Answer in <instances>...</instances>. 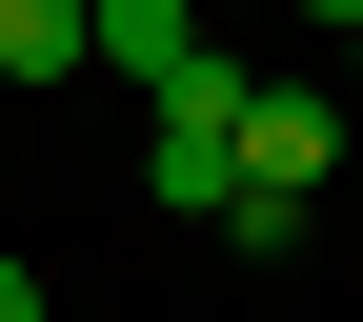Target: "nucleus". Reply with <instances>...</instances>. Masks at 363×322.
Masks as SVG:
<instances>
[{
  "instance_id": "f257e3e1",
  "label": "nucleus",
  "mask_w": 363,
  "mask_h": 322,
  "mask_svg": "<svg viewBox=\"0 0 363 322\" xmlns=\"http://www.w3.org/2000/svg\"><path fill=\"white\" fill-rule=\"evenodd\" d=\"M323 161H343V101L262 81V101H242V181H222V242H262V262H283V242H303V202H323Z\"/></svg>"
},
{
  "instance_id": "f03ea898",
  "label": "nucleus",
  "mask_w": 363,
  "mask_h": 322,
  "mask_svg": "<svg viewBox=\"0 0 363 322\" xmlns=\"http://www.w3.org/2000/svg\"><path fill=\"white\" fill-rule=\"evenodd\" d=\"M242 101H262V81L202 40V61L142 101V202H202V222H222V181H242Z\"/></svg>"
},
{
  "instance_id": "7ed1b4c3",
  "label": "nucleus",
  "mask_w": 363,
  "mask_h": 322,
  "mask_svg": "<svg viewBox=\"0 0 363 322\" xmlns=\"http://www.w3.org/2000/svg\"><path fill=\"white\" fill-rule=\"evenodd\" d=\"M81 61H121V81L162 101V81L202 61V0H81Z\"/></svg>"
},
{
  "instance_id": "20e7f679",
  "label": "nucleus",
  "mask_w": 363,
  "mask_h": 322,
  "mask_svg": "<svg viewBox=\"0 0 363 322\" xmlns=\"http://www.w3.org/2000/svg\"><path fill=\"white\" fill-rule=\"evenodd\" d=\"M0 81H81V0H0Z\"/></svg>"
},
{
  "instance_id": "39448f33",
  "label": "nucleus",
  "mask_w": 363,
  "mask_h": 322,
  "mask_svg": "<svg viewBox=\"0 0 363 322\" xmlns=\"http://www.w3.org/2000/svg\"><path fill=\"white\" fill-rule=\"evenodd\" d=\"M0 322H40V262H0Z\"/></svg>"
},
{
  "instance_id": "423d86ee",
  "label": "nucleus",
  "mask_w": 363,
  "mask_h": 322,
  "mask_svg": "<svg viewBox=\"0 0 363 322\" xmlns=\"http://www.w3.org/2000/svg\"><path fill=\"white\" fill-rule=\"evenodd\" d=\"M303 21H323V40H363V0H303Z\"/></svg>"
},
{
  "instance_id": "0eeeda50",
  "label": "nucleus",
  "mask_w": 363,
  "mask_h": 322,
  "mask_svg": "<svg viewBox=\"0 0 363 322\" xmlns=\"http://www.w3.org/2000/svg\"><path fill=\"white\" fill-rule=\"evenodd\" d=\"M343 81H363V40H343Z\"/></svg>"
}]
</instances>
